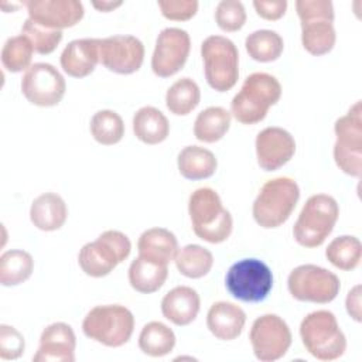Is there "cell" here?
<instances>
[{"instance_id": "cb8c5ba5", "label": "cell", "mask_w": 362, "mask_h": 362, "mask_svg": "<svg viewBox=\"0 0 362 362\" xmlns=\"http://www.w3.org/2000/svg\"><path fill=\"white\" fill-rule=\"evenodd\" d=\"M134 136L144 144L163 143L170 134V123L165 115L154 106H143L133 116Z\"/></svg>"}, {"instance_id": "7a4b0ae2", "label": "cell", "mask_w": 362, "mask_h": 362, "mask_svg": "<svg viewBox=\"0 0 362 362\" xmlns=\"http://www.w3.org/2000/svg\"><path fill=\"white\" fill-rule=\"evenodd\" d=\"M281 98V85L270 74H250L230 102V115L242 124L262 122Z\"/></svg>"}, {"instance_id": "5bb4252c", "label": "cell", "mask_w": 362, "mask_h": 362, "mask_svg": "<svg viewBox=\"0 0 362 362\" xmlns=\"http://www.w3.org/2000/svg\"><path fill=\"white\" fill-rule=\"evenodd\" d=\"M191 51L189 34L177 27L160 31L151 57V69L160 78H170L185 65Z\"/></svg>"}, {"instance_id": "277c9868", "label": "cell", "mask_w": 362, "mask_h": 362, "mask_svg": "<svg viewBox=\"0 0 362 362\" xmlns=\"http://www.w3.org/2000/svg\"><path fill=\"white\" fill-rule=\"evenodd\" d=\"M300 337L305 351L318 361H335L346 351L345 334L328 310L307 314L300 324Z\"/></svg>"}, {"instance_id": "52a82bcc", "label": "cell", "mask_w": 362, "mask_h": 362, "mask_svg": "<svg viewBox=\"0 0 362 362\" xmlns=\"http://www.w3.org/2000/svg\"><path fill=\"white\" fill-rule=\"evenodd\" d=\"M132 252L130 239L120 230H105L93 242L82 246L78 263L82 272L90 277H105L116 266L124 262Z\"/></svg>"}, {"instance_id": "484cf974", "label": "cell", "mask_w": 362, "mask_h": 362, "mask_svg": "<svg viewBox=\"0 0 362 362\" xmlns=\"http://www.w3.org/2000/svg\"><path fill=\"white\" fill-rule=\"evenodd\" d=\"M301 23V44L307 52L320 57L328 54L337 41L332 20L328 18H308Z\"/></svg>"}, {"instance_id": "7402d4cb", "label": "cell", "mask_w": 362, "mask_h": 362, "mask_svg": "<svg viewBox=\"0 0 362 362\" xmlns=\"http://www.w3.org/2000/svg\"><path fill=\"white\" fill-rule=\"evenodd\" d=\"M178 249L175 235L165 228H150L137 240L139 256L163 266H168L174 260Z\"/></svg>"}, {"instance_id": "8fae6325", "label": "cell", "mask_w": 362, "mask_h": 362, "mask_svg": "<svg viewBox=\"0 0 362 362\" xmlns=\"http://www.w3.org/2000/svg\"><path fill=\"white\" fill-rule=\"evenodd\" d=\"M287 288L293 298L305 303L327 304L335 300L341 281L338 276L317 264H300L287 277Z\"/></svg>"}, {"instance_id": "4316f807", "label": "cell", "mask_w": 362, "mask_h": 362, "mask_svg": "<svg viewBox=\"0 0 362 362\" xmlns=\"http://www.w3.org/2000/svg\"><path fill=\"white\" fill-rule=\"evenodd\" d=\"M127 277L130 286L136 291L151 294L161 288L165 283L168 277V267L139 256L130 263Z\"/></svg>"}, {"instance_id": "7c38bea8", "label": "cell", "mask_w": 362, "mask_h": 362, "mask_svg": "<svg viewBox=\"0 0 362 362\" xmlns=\"http://www.w3.org/2000/svg\"><path fill=\"white\" fill-rule=\"evenodd\" d=\"M249 339L256 359L260 362H274L287 354L293 335L281 317L263 314L253 321Z\"/></svg>"}, {"instance_id": "83f0119b", "label": "cell", "mask_w": 362, "mask_h": 362, "mask_svg": "<svg viewBox=\"0 0 362 362\" xmlns=\"http://www.w3.org/2000/svg\"><path fill=\"white\" fill-rule=\"evenodd\" d=\"M232 115L221 106H209L198 113L194 123V136L204 143L221 140L230 127Z\"/></svg>"}, {"instance_id": "d6986e66", "label": "cell", "mask_w": 362, "mask_h": 362, "mask_svg": "<svg viewBox=\"0 0 362 362\" xmlns=\"http://www.w3.org/2000/svg\"><path fill=\"white\" fill-rule=\"evenodd\" d=\"M61 68L72 78L90 75L99 62V38H81L71 41L62 51Z\"/></svg>"}, {"instance_id": "3957f363", "label": "cell", "mask_w": 362, "mask_h": 362, "mask_svg": "<svg viewBox=\"0 0 362 362\" xmlns=\"http://www.w3.org/2000/svg\"><path fill=\"white\" fill-rule=\"evenodd\" d=\"M300 199L298 184L290 177L266 181L252 206L253 219L264 229L281 226L293 214Z\"/></svg>"}, {"instance_id": "d6a6232c", "label": "cell", "mask_w": 362, "mask_h": 362, "mask_svg": "<svg viewBox=\"0 0 362 362\" xmlns=\"http://www.w3.org/2000/svg\"><path fill=\"white\" fill-rule=\"evenodd\" d=\"M245 48L252 59L257 62H273L283 54L284 41L273 30H256L246 37Z\"/></svg>"}, {"instance_id": "5b68a950", "label": "cell", "mask_w": 362, "mask_h": 362, "mask_svg": "<svg viewBox=\"0 0 362 362\" xmlns=\"http://www.w3.org/2000/svg\"><path fill=\"white\" fill-rule=\"evenodd\" d=\"M339 216V206L334 197L328 194L311 195L294 226L293 236L303 247H318L331 235Z\"/></svg>"}, {"instance_id": "74e56055", "label": "cell", "mask_w": 362, "mask_h": 362, "mask_svg": "<svg viewBox=\"0 0 362 362\" xmlns=\"http://www.w3.org/2000/svg\"><path fill=\"white\" fill-rule=\"evenodd\" d=\"M215 21L222 31H239L246 23V11L238 0H222L215 10Z\"/></svg>"}, {"instance_id": "4fadbf2b", "label": "cell", "mask_w": 362, "mask_h": 362, "mask_svg": "<svg viewBox=\"0 0 362 362\" xmlns=\"http://www.w3.org/2000/svg\"><path fill=\"white\" fill-rule=\"evenodd\" d=\"M66 90V83L61 72L51 64H33L23 75L21 92L24 98L41 107L58 105Z\"/></svg>"}, {"instance_id": "ba28073f", "label": "cell", "mask_w": 362, "mask_h": 362, "mask_svg": "<svg viewBox=\"0 0 362 362\" xmlns=\"http://www.w3.org/2000/svg\"><path fill=\"white\" fill-rule=\"evenodd\" d=\"M204 74L208 85L218 90L232 89L239 78V52L233 41L223 35H209L201 44Z\"/></svg>"}, {"instance_id": "ee69618b", "label": "cell", "mask_w": 362, "mask_h": 362, "mask_svg": "<svg viewBox=\"0 0 362 362\" xmlns=\"http://www.w3.org/2000/svg\"><path fill=\"white\" fill-rule=\"evenodd\" d=\"M92 6L99 11H112L116 7L122 6V1H110V0H102V1H92Z\"/></svg>"}, {"instance_id": "d4e9b609", "label": "cell", "mask_w": 362, "mask_h": 362, "mask_svg": "<svg viewBox=\"0 0 362 362\" xmlns=\"http://www.w3.org/2000/svg\"><path fill=\"white\" fill-rule=\"evenodd\" d=\"M177 165L184 178L197 181L212 177L216 171L218 161L211 150L199 146H187L178 153Z\"/></svg>"}, {"instance_id": "30bf717a", "label": "cell", "mask_w": 362, "mask_h": 362, "mask_svg": "<svg viewBox=\"0 0 362 362\" xmlns=\"http://www.w3.org/2000/svg\"><path fill=\"white\" fill-rule=\"evenodd\" d=\"M225 286L229 294L239 301L260 303L272 291L273 273L259 259H242L229 267Z\"/></svg>"}, {"instance_id": "f546056e", "label": "cell", "mask_w": 362, "mask_h": 362, "mask_svg": "<svg viewBox=\"0 0 362 362\" xmlns=\"http://www.w3.org/2000/svg\"><path fill=\"white\" fill-rule=\"evenodd\" d=\"M34 270L33 256L21 249H11L0 256V283L4 287L18 286L30 279Z\"/></svg>"}, {"instance_id": "2e32d148", "label": "cell", "mask_w": 362, "mask_h": 362, "mask_svg": "<svg viewBox=\"0 0 362 362\" xmlns=\"http://www.w3.org/2000/svg\"><path fill=\"white\" fill-rule=\"evenodd\" d=\"M255 147L260 168L276 171L293 158L296 140L286 129L270 126L257 133Z\"/></svg>"}, {"instance_id": "f1b7e54d", "label": "cell", "mask_w": 362, "mask_h": 362, "mask_svg": "<svg viewBox=\"0 0 362 362\" xmlns=\"http://www.w3.org/2000/svg\"><path fill=\"white\" fill-rule=\"evenodd\" d=\"M174 346L175 334L168 325L160 321H150L141 328L139 335V348L143 354L160 358L168 355Z\"/></svg>"}, {"instance_id": "603a6c76", "label": "cell", "mask_w": 362, "mask_h": 362, "mask_svg": "<svg viewBox=\"0 0 362 362\" xmlns=\"http://www.w3.org/2000/svg\"><path fill=\"white\" fill-rule=\"evenodd\" d=\"M68 218V208L61 195L44 192L38 195L30 208V219L35 228L44 232L59 229Z\"/></svg>"}, {"instance_id": "9a60e30c", "label": "cell", "mask_w": 362, "mask_h": 362, "mask_svg": "<svg viewBox=\"0 0 362 362\" xmlns=\"http://www.w3.org/2000/svg\"><path fill=\"white\" fill-rule=\"evenodd\" d=\"M144 61V45L134 35H110L99 38V62L110 72L130 75Z\"/></svg>"}, {"instance_id": "8d00e7d4", "label": "cell", "mask_w": 362, "mask_h": 362, "mask_svg": "<svg viewBox=\"0 0 362 362\" xmlns=\"http://www.w3.org/2000/svg\"><path fill=\"white\" fill-rule=\"evenodd\" d=\"M21 34L25 35L37 54H51L62 40V30H52L37 24L31 18H27L21 27Z\"/></svg>"}, {"instance_id": "44dd1931", "label": "cell", "mask_w": 362, "mask_h": 362, "mask_svg": "<svg viewBox=\"0 0 362 362\" xmlns=\"http://www.w3.org/2000/svg\"><path fill=\"white\" fill-rule=\"evenodd\" d=\"M199 307V294L188 286H177L171 288L161 300L163 315L178 327L191 324L197 318Z\"/></svg>"}, {"instance_id": "60d3db41", "label": "cell", "mask_w": 362, "mask_h": 362, "mask_svg": "<svg viewBox=\"0 0 362 362\" xmlns=\"http://www.w3.org/2000/svg\"><path fill=\"white\" fill-rule=\"evenodd\" d=\"M296 10L300 21L318 17L334 21V6L329 0H297Z\"/></svg>"}, {"instance_id": "8992f818", "label": "cell", "mask_w": 362, "mask_h": 362, "mask_svg": "<svg viewBox=\"0 0 362 362\" xmlns=\"http://www.w3.org/2000/svg\"><path fill=\"white\" fill-rule=\"evenodd\" d=\"M133 331V313L120 304L96 305L82 321L85 337L110 348H119L127 344Z\"/></svg>"}, {"instance_id": "836d02e7", "label": "cell", "mask_w": 362, "mask_h": 362, "mask_svg": "<svg viewBox=\"0 0 362 362\" xmlns=\"http://www.w3.org/2000/svg\"><path fill=\"white\" fill-rule=\"evenodd\" d=\"M325 257L339 270H354L358 267L362 257L361 240L352 235L338 236L328 243L325 249Z\"/></svg>"}, {"instance_id": "ac0fdd59", "label": "cell", "mask_w": 362, "mask_h": 362, "mask_svg": "<svg viewBox=\"0 0 362 362\" xmlns=\"http://www.w3.org/2000/svg\"><path fill=\"white\" fill-rule=\"evenodd\" d=\"M76 337L66 322H52L40 335V345L33 356L34 362H74Z\"/></svg>"}, {"instance_id": "1f68e13d", "label": "cell", "mask_w": 362, "mask_h": 362, "mask_svg": "<svg viewBox=\"0 0 362 362\" xmlns=\"http://www.w3.org/2000/svg\"><path fill=\"white\" fill-rule=\"evenodd\" d=\"M177 270L188 279H201L206 276L214 266L212 253L201 245H187L178 249L174 257Z\"/></svg>"}, {"instance_id": "7bdbcfd3", "label": "cell", "mask_w": 362, "mask_h": 362, "mask_svg": "<svg viewBox=\"0 0 362 362\" xmlns=\"http://www.w3.org/2000/svg\"><path fill=\"white\" fill-rule=\"evenodd\" d=\"M345 307L351 318H354L356 322H361V284H356L349 290L345 298Z\"/></svg>"}, {"instance_id": "ffe728a7", "label": "cell", "mask_w": 362, "mask_h": 362, "mask_svg": "<svg viewBox=\"0 0 362 362\" xmlns=\"http://www.w3.org/2000/svg\"><path fill=\"white\" fill-rule=\"evenodd\" d=\"M246 324L245 311L229 301L214 303L206 314V327L209 332L221 341L236 339Z\"/></svg>"}, {"instance_id": "e0dca14e", "label": "cell", "mask_w": 362, "mask_h": 362, "mask_svg": "<svg viewBox=\"0 0 362 362\" xmlns=\"http://www.w3.org/2000/svg\"><path fill=\"white\" fill-rule=\"evenodd\" d=\"M28 18L40 25L64 30L76 25L83 17V4L78 0H28L24 1Z\"/></svg>"}, {"instance_id": "4dcf8cb0", "label": "cell", "mask_w": 362, "mask_h": 362, "mask_svg": "<svg viewBox=\"0 0 362 362\" xmlns=\"http://www.w3.org/2000/svg\"><path fill=\"white\" fill-rule=\"evenodd\" d=\"M201 100V90L188 76L177 79L165 93V106L175 116L189 115Z\"/></svg>"}, {"instance_id": "f35d334b", "label": "cell", "mask_w": 362, "mask_h": 362, "mask_svg": "<svg viewBox=\"0 0 362 362\" xmlns=\"http://www.w3.org/2000/svg\"><path fill=\"white\" fill-rule=\"evenodd\" d=\"M25 349V341L21 332L14 327L0 325V358L4 361L18 359Z\"/></svg>"}, {"instance_id": "e575fe53", "label": "cell", "mask_w": 362, "mask_h": 362, "mask_svg": "<svg viewBox=\"0 0 362 362\" xmlns=\"http://www.w3.org/2000/svg\"><path fill=\"white\" fill-rule=\"evenodd\" d=\"M90 134L103 146L117 144L124 136V123L119 113L110 109L96 112L90 119Z\"/></svg>"}, {"instance_id": "d590c367", "label": "cell", "mask_w": 362, "mask_h": 362, "mask_svg": "<svg viewBox=\"0 0 362 362\" xmlns=\"http://www.w3.org/2000/svg\"><path fill=\"white\" fill-rule=\"evenodd\" d=\"M34 52L35 51L33 44L25 35L20 34L10 37L1 48V64L8 72L13 74L21 72L24 69L27 71L31 66L30 64Z\"/></svg>"}, {"instance_id": "b9f144b4", "label": "cell", "mask_w": 362, "mask_h": 362, "mask_svg": "<svg viewBox=\"0 0 362 362\" xmlns=\"http://www.w3.org/2000/svg\"><path fill=\"white\" fill-rule=\"evenodd\" d=\"M253 7L262 18L267 21H276L286 14L287 1L286 0H276V1H264V0H255Z\"/></svg>"}, {"instance_id": "6da1fadb", "label": "cell", "mask_w": 362, "mask_h": 362, "mask_svg": "<svg viewBox=\"0 0 362 362\" xmlns=\"http://www.w3.org/2000/svg\"><path fill=\"white\" fill-rule=\"evenodd\" d=\"M188 214L194 233L208 243H222L232 233V215L212 188L202 187L189 195Z\"/></svg>"}, {"instance_id": "9c48e42d", "label": "cell", "mask_w": 362, "mask_h": 362, "mask_svg": "<svg viewBox=\"0 0 362 362\" xmlns=\"http://www.w3.org/2000/svg\"><path fill=\"white\" fill-rule=\"evenodd\" d=\"M337 136L334 144V160L338 168L351 175L361 177L362 173V103L356 100L346 115L337 119L334 124Z\"/></svg>"}, {"instance_id": "ab89813d", "label": "cell", "mask_w": 362, "mask_h": 362, "mask_svg": "<svg viewBox=\"0 0 362 362\" xmlns=\"http://www.w3.org/2000/svg\"><path fill=\"white\" fill-rule=\"evenodd\" d=\"M163 17L171 21H187L198 11L197 0H158L157 1Z\"/></svg>"}]
</instances>
